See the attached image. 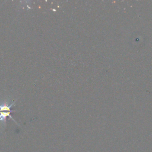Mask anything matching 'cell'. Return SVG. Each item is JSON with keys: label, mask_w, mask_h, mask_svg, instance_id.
Listing matches in <instances>:
<instances>
[{"label": "cell", "mask_w": 152, "mask_h": 152, "mask_svg": "<svg viewBox=\"0 0 152 152\" xmlns=\"http://www.w3.org/2000/svg\"><path fill=\"white\" fill-rule=\"evenodd\" d=\"M15 103V101H13L12 103L10 104L8 102H4L0 104V122L2 125L3 127L6 126V121L7 117H10L12 121H14L17 125H20L15 121L14 119L11 116V112H15V110H11V107Z\"/></svg>", "instance_id": "obj_1"}]
</instances>
